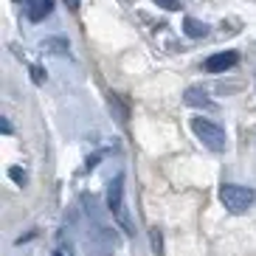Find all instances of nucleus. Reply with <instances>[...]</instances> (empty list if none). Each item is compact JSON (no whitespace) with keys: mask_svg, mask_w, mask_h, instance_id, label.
I'll use <instances>...</instances> for the list:
<instances>
[{"mask_svg":"<svg viewBox=\"0 0 256 256\" xmlns=\"http://www.w3.org/2000/svg\"><path fill=\"white\" fill-rule=\"evenodd\" d=\"M220 200L226 206L231 214H242V211H248L256 200V192L248 186H236V183H222L220 188Z\"/></svg>","mask_w":256,"mask_h":256,"instance_id":"1","label":"nucleus"},{"mask_svg":"<svg viewBox=\"0 0 256 256\" xmlns=\"http://www.w3.org/2000/svg\"><path fill=\"white\" fill-rule=\"evenodd\" d=\"M192 130H194V136L203 141V146H208L211 152H222L226 150V130L220 127V124H214V121L208 118H194L192 121Z\"/></svg>","mask_w":256,"mask_h":256,"instance_id":"2","label":"nucleus"},{"mask_svg":"<svg viewBox=\"0 0 256 256\" xmlns=\"http://www.w3.org/2000/svg\"><path fill=\"white\" fill-rule=\"evenodd\" d=\"M107 206L113 211V217L124 226V231L132 234V226H130V220H127V208H124V174H118L110 183V188H107Z\"/></svg>","mask_w":256,"mask_h":256,"instance_id":"3","label":"nucleus"},{"mask_svg":"<svg viewBox=\"0 0 256 256\" xmlns=\"http://www.w3.org/2000/svg\"><path fill=\"white\" fill-rule=\"evenodd\" d=\"M236 62H240V54H236V51H220V54H214V56L206 60L203 68L208 70V74H222V70L234 68Z\"/></svg>","mask_w":256,"mask_h":256,"instance_id":"4","label":"nucleus"},{"mask_svg":"<svg viewBox=\"0 0 256 256\" xmlns=\"http://www.w3.org/2000/svg\"><path fill=\"white\" fill-rule=\"evenodd\" d=\"M23 3H26V17H28L31 23L46 20L54 12V0H23Z\"/></svg>","mask_w":256,"mask_h":256,"instance_id":"5","label":"nucleus"},{"mask_svg":"<svg viewBox=\"0 0 256 256\" xmlns=\"http://www.w3.org/2000/svg\"><path fill=\"white\" fill-rule=\"evenodd\" d=\"M183 102H186V104H192V107H211L208 93H206L203 88H188V90L183 93Z\"/></svg>","mask_w":256,"mask_h":256,"instance_id":"6","label":"nucleus"},{"mask_svg":"<svg viewBox=\"0 0 256 256\" xmlns=\"http://www.w3.org/2000/svg\"><path fill=\"white\" fill-rule=\"evenodd\" d=\"M183 31H186L192 40H200L208 34V26L200 23V20H194V17H183Z\"/></svg>","mask_w":256,"mask_h":256,"instance_id":"7","label":"nucleus"},{"mask_svg":"<svg viewBox=\"0 0 256 256\" xmlns=\"http://www.w3.org/2000/svg\"><path fill=\"white\" fill-rule=\"evenodd\" d=\"M40 48H42L46 54H65V51H68V40H65V37L42 40V42H40Z\"/></svg>","mask_w":256,"mask_h":256,"instance_id":"8","label":"nucleus"},{"mask_svg":"<svg viewBox=\"0 0 256 256\" xmlns=\"http://www.w3.org/2000/svg\"><path fill=\"white\" fill-rule=\"evenodd\" d=\"M152 3H158L164 12H180V8H183L180 0H152Z\"/></svg>","mask_w":256,"mask_h":256,"instance_id":"9","label":"nucleus"},{"mask_svg":"<svg viewBox=\"0 0 256 256\" xmlns=\"http://www.w3.org/2000/svg\"><path fill=\"white\" fill-rule=\"evenodd\" d=\"M8 174H12V180H14V183L26 186V172H20V166H12V169H8Z\"/></svg>","mask_w":256,"mask_h":256,"instance_id":"10","label":"nucleus"},{"mask_svg":"<svg viewBox=\"0 0 256 256\" xmlns=\"http://www.w3.org/2000/svg\"><path fill=\"white\" fill-rule=\"evenodd\" d=\"M31 76H34V82H37V84H42V82H46V70H42V68H37V65L31 68Z\"/></svg>","mask_w":256,"mask_h":256,"instance_id":"11","label":"nucleus"},{"mask_svg":"<svg viewBox=\"0 0 256 256\" xmlns=\"http://www.w3.org/2000/svg\"><path fill=\"white\" fill-rule=\"evenodd\" d=\"M152 248L158 250V254H160V248H164V242H160V234L158 231H152Z\"/></svg>","mask_w":256,"mask_h":256,"instance_id":"12","label":"nucleus"},{"mask_svg":"<svg viewBox=\"0 0 256 256\" xmlns=\"http://www.w3.org/2000/svg\"><path fill=\"white\" fill-rule=\"evenodd\" d=\"M68 3V8H79V0H65Z\"/></svg>","mask_w":256,"mask_h":256,"instance_id":"13","label":"nucleus"},{"mask_svg":"<svg viewBox=\"0 0 256 256\" xmlns=\"http://www.w3.org/2000/svg\"><path fill=\"white\" fill-rule=\"evenodd\" d=\"M54 256H65V254H62V250H56V254H54Z\"/></svg>","mask_w":256,"mask_h":256,"instance_id":"14","label":"nucleus"}]
</instances>
